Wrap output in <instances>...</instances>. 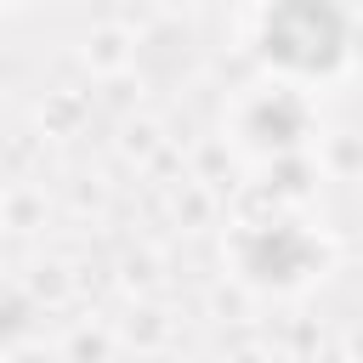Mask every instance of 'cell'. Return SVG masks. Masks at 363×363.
Instances as JSON below:
<instances>
[{
	"label": "cell",
	"instance_id": "6da1fadb",
	"mask_svg": "<svg viewBox=\"0 0 363 363\" xmlns=\"http://www.w3.org/2000/svg\"><path fill=\"white\" fill-rule=\"evenodd\" d=\"M130 28L125 23H102V28H91L85 34V45H79V57H85V68L91 74H125L130 68Z\"/></svg>",
	"mask_w": 363,
	"mask_h": 363
},
{
	"label": "cell",
	"instance_id": "7a4b0ae2",
	"mask_svg": "<svg viewBox=\"0 0 363 363\" xmlns=\"http://www.w3.org/2000/svg\"><path fill=\"white\" fill-rule=\"evenodd\" d=\"M119 147H125V159H153L159 153V125L153 119H130L125 136H119Z\"/></svg>",
	"mask_w": 363,
	"mask_h": 363
},
{
	"label": "cell",
	"instance_id": "3957f363",
	"mask_svg": "<svg viewBox=\"0 0 363 363\" xmlns=\"http://www.w3.org/2000/svg\"><path fill=\"white\" fill-rule=\"evenodd\" d=\"M34 289H40L45 301H62V295H68V278H62V261H51V267H40V278H34Z\"/></svg>",
	"mask_w": 363,
	"mask_h": 363
},
{
	"label": "cell",
	"instance_id": "277c9868",
	"mask_svg": "<svg viewBox=\"0 0 363 363\" xmlns=\"http://www.w3.org/2000/svg\"><path fill=\"white\" fill-rule=\"evenodd\" d=\"M130 318H142V340H147V346H159L164 329H170V318H164L159 306H142V312H130Z\"/></svg>",
	"mask_w": 363,
	"mask_h": 363
},
{
	"label": "cell",
	"instance_id": "5b68a950",
	"mask_svg": "<svg viewBox=\"0 0 363 363\" xmlns=\"http://www.w3.org/2000/svg\"><path fill=\"white\" fill-rule=\"evenodd\" d=\"M74 357H79V363H85V357L102 363V357H108V335H102V329H96V335H79V340H74Z\"/></svg>",
	"mask_w": 363,
	"mask_h": 363
},
{
	"label": "cell",
	"instance_id": "8992f818",
	"mask_svg": "<svg viewBox=\"0 0 363 363\" xmlns=\"http://www.w3.org/2000/svg\"><path fill=\"white\" fill-rule=\"evenodd\" d=\"M51 113H57L62 125H79V113H85V102H79V96H68V91H57V96H51Z\"/></svg>",
	"mask_w": 363,
	"mask_h": 363
}]
</instances>
